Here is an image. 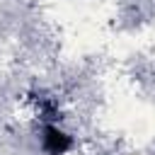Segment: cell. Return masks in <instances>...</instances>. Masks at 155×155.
<instances>
[{"label": "cell", "mask_w": 155, "mask_h": 155, "mask_svg": "<svg viewBox=\"0 0 155 155\" xmlns=\"http://www.w3.org/2000/svg\"><path fill=\"white\" fill-rule=\"evenodd\" d=\"M39 150L44 155H78V136L63 121H44L39 126Z\"/></svg>", "instance_id": "obj_1"}]
</instances>
